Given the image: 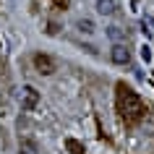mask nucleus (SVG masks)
I'll return each mask as SVG.
<instances>
[{"label": "nucleus", "mask_w": 154, "mask_h": 154, "mask_svg": "<svg viewBox=\"0 0 154 154\" xmlns=\"http://www.w3.org/2000/svg\"><path fill=\"white\" fill-rule=\"evenodd\" d=\"M37 105H39V94H37V89H34V86H24V89H21V107L29 112V110H34Z\"/></svg>", "instance_id": "obj_2"}, {"label": "nucleus", "mask_w": 154, "mask_h": 154, "mask_svg": "<svg viewBox=\"0 0 154 154\" xmlns=\"http://www.w3.org/2000/svg\"><path fill=\"white\" fill-rule=\"evenodd\" d=\"M21 154H37V144L29 141V138H24L21 141Z\"/></svg>", "instance_id": "obj_9"}, {"label": "nucleus", "mask_w": 154, "mask_h": 154, "mask_svg": "<svg viewBox=\"0 0 154 154\" xmlns=\"http://www.w3.org/2000/svg\"><path fill=\"white\" fill-rule=\"evenodd\" d=\"M76 29L81 34H94V21H91V18H79V21H76Z\"/></svg>", "instance_id": "obj_6"}, {"label": "nucleus", "mask_w": 154, "mask_h": 154, "mask_svg": "<svg viewBox=\"0 0 154 154\" xmlns=\"http://www.w3.org/2000/svg\"><path fill=\"white\" fill-rule=\"evenodd\" d=\"M34 63H37V68H39V73H45V76H50V73L55 71V65H52V60H50L47 55H37Z\"/></svg>", "instance_id": "obj_5"}, {"label": "nucleus", "mask_w": 154, "mask_h": 154, "mask_svg": "<svg viewBox=\"0 0 154 154\" xmlns=\"http://www.w3.org/2000/svg\"><path fill=\"white\" fill-rule=\"evenodd\" d=\"M110 57H112V63H118V65H128L131 52H128V47H125L123 42H115L112 50H110Z\"/></svg>", "instance_id": "obj_3"}, {"label": "nucleus", "mask_w": 154, "mask_h": 154, "mask_svg": "<svg viewBox=\"0 0 154 154\" xmlns=\"http://www.w3.org/2000/svg\"><path fill=\"white\" fill-rule=\"evenodd\" d=\"M118 107H120V115L125 120H136V118L144 115V102H141V97L133 89H128L125 84L118 86Z\"/></svg>", "instance_id": "obj_1"}, {"label": "nucleus", "mask_w": 154, "mask_h": 154, "mask_svg": "<svg viewBox=\"0 0 154 154\" xmlns=\"http://www.w3.org/2000/svg\"><path fill=\"white\" fill-rule=\"evenodd\" d=\"M141 60H144V63H149V60H152V50H149V45H144V47H141Z\"/></svg>", "instance_id": "obj_10"}, {"label": "nucleus", "mask_w": 154, "mask_h": 154, "mask_svg": "<svg viewBox=\"0 0 154 154\" xmlns=\"http://www.w3.org/2000/svg\"><path fill=\"white\" fill-rule=\"evenodd\" d=\"M107 37L115 39V42H120V39H125V29H120V26H107Z\"/></svg>", "instance_id": "obj_7"}, {"label": "nucleus", "mask_w": 154, "mask_h": 154, "mask_svg": "<svg viewBox=\"0 0 154 154\" xmlns=\"http://www.w3.org/2000/svg\"><path fill=\"white\" fill-rule=\"evenodd\" d=\"M65 149L71 154H84V144H79L76 138H65Z\"/></svg>", "instance_id": "obj_8"}, {"label": "nucleus", "mask_w": 154, "mask_h": 154, "mask_svg": "<svg viewBox=\"0 0 154 154\" xmlns=\"http://www.w3.org/2000/svg\"><path fill=\"white\" fill-rule=\"evenodd\" d=\"M97 13L99 16H115L118 13V0H97Z\"/></svg>", "instance_id": "obj_4"}]
</instances>
